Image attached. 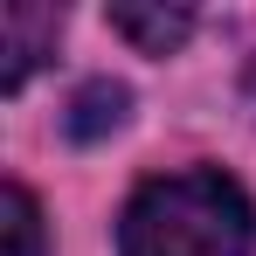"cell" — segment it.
Returning a JSON list of instances; mask_svg holds the SVG:
<instances>
[{"instance_id": "6da1fadb", "label": "cell", "mask_w": 256, "mask_h": 256, "mask_svg": "<svg viewBox=\"0 0 256 256\" xmlns=\"http://www.w3.org/2000/svg\"><path fill=\"white\" fill-rule=\"evenodd\" d=\"M256 208L222 166L146 180L118 214V256H250Z\"/></svg>"}, {"instance_id": "7a4b0ae2", "label": "cell", "mask_w": 256, "mask_h": 256, "mask_svg": "<svg viewBox=\"0 0 256 256\" xmlns=\"http://www.w3.org/2000/svg\"><path fill=\"white\" fill-rule=\"evenodd\" d=\"M56 35H62V14H56V7L7 0V7H0V90H21V84H28L35 62L56 56Z\"/></svg>"}, {"instance_id": "3957f363", "label": "cell", "mask_w": 256, "mask_h": 256, "mask_svg": "<svg viewBox=\"0 0 256 256\" xmlns=\"http://www.w3.org/2000/svg\"><path fill=\"white\" fill-rule=\"evenodd\" d=\"M111 28H118L132 48H146V56H173V48L194 35V14H187V7H146V0H118V7H111Z\"/></svg>"}, {"instance_id": "277c9868", "label": "cell", "mask_w": 256, "mask_h": 256, "mask_svg": "<svg viewBox=\"0 0 256 256\" xmlns=\"http://www.w3.org/2000/svg\"><path fill=\"white\" fill-rule=\"evenodd\" d=\"M125 104H132V90H125V84L97 76V84H84L76 97H70V111H62V132H70L76 146H97V138H111V132L125 125Z\"/></svg>"}, {"instance_id": "5b68a950", "label": "cell", "mask_w": 256, "mask_h": 256, "mask_svg": "<svg viewBox=\"0 0 256 256\" xmlns=\"http://www.w3.org/2000/svg\"><path fill=\"white\" fill-rule=\"evenodd\" d=\"M0 250L7 256H48V228H42V208L21 180H7L0 194Z\"/></svg>"}]
</instances>
